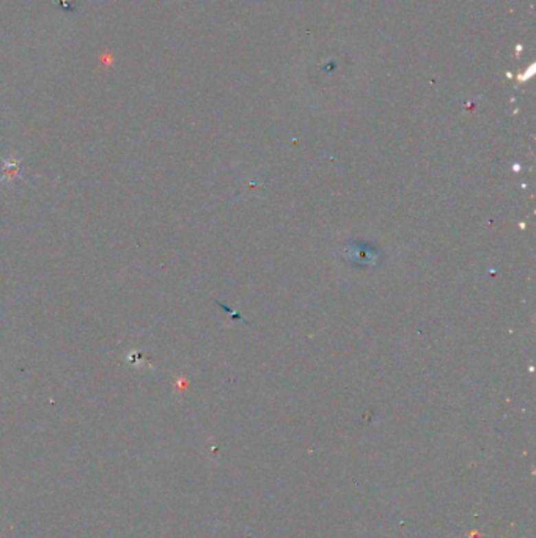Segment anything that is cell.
Wrapping results in <instances>:
<instances>
[{"instance_id":"cell-1","label":"cell","mask_w":536,"mask_h":538,"mask_svg":"<svg viewBox=\"0 0 536 538\" xmlns=\"http://www.w3.org/2000/svg\"><path fill=\"white\" fill-rule=\"evenodd\" d=\"M3 164H5V168H3V178H8V179H14V177L18 175L19 170H21V161H7L3 159Z\"/></svg>"}]
</instances>
